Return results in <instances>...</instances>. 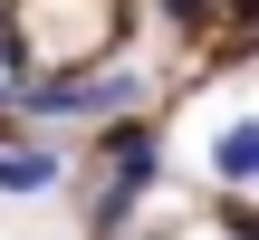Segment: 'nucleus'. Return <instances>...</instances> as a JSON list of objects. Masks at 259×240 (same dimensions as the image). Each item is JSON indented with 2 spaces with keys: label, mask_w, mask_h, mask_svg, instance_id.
Returning a JSON list of instances; mask_svg holds the SVG:
<instances>
[{
  "label": "nucleus",
  "mask_w": 259,
  "mask_h": 240,
  "mask_svg": "<svg viewBox=\"0 0 259 240\" xmlns=\"http://www.w3.org/2000/svg\"><path fill=\"white\" fill-rule=\"evenodd\" d=\"M10 106H19V125H87V115H125V106H144V77H135V67H96V77H29Z\"/></svg>",
  "instance_id": "f257e3e1"
},
{
  "label": "nucleus",
  "mask_w": 259,
  "mask_h": 240,
  "mask_svg": "<svg viewBox=\"0 0 259 240\" xmlns=\"http://www.w3.org/2000/svg\"><path fill=\"white\" fill-rule=\"evenodd\" d=\"M67 183V154L58 144H0V192L10 202H38V192H58Z\"/></svg>",
  "instance_id": "f03ea898"
},
{
  "label": "nucleus",
  "mask_w": 259,
  "mask_h": 240,
  "mask_svg": "<svg viewBox=\"0 0 259 240\" xmlns=\"http://www.w3.org/2000/svg\"><path fill=\"white\" fill-rule=\"evenodd\" d=\"M211 173H221L231 192L259 173V125H250V115H231V125H221V144H211Z\"/></svg>",
  "instance_id": "7ed1b4c3"
},
{
  "label": "nucleus",
  "mask_w": 259,
  "mask_h": 240,
  "mask_svg": "<svg viewBox=\"0 0 259 240\" xmlns=\"http://www.w3.org/2000/svg\"><path fill=\"white\" fill-rule=\"evenodd\" d=\"M163 10H173V19H183V29H192V19H202V0H163Z\"/></svg>",
  "instance_id": "20e7f679"
},
{
  "label": "nucleus",
  "mask_w": 259,
  "mask_h": 240,
  "mask_svg": "<svg viewBox=\"0 0 259 240\" xmlns=\"http://www.w3.org/2000/svg\"><path fill=\"white\" fill-rule=\"evenodd\" d=\"M144 240H173V231H144Z\"/></svg>",
  "instance_id": "39448f33"
}]
</instances>
